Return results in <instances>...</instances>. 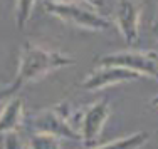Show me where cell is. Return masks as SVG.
<instances>
[{"mask_svg":"<svg viewBox=\"0 0 158 149\" xmlns=\"http://www.w3.org/2000/svg\"><path fill=\"white\" fill-rule=\"evenodd\" d=\"M74 62L76 61L69 55H64L56 50H47L35 45V44L25 42L24 47H22L19 70L14 80L20 85H25L27 82L40 79V77H44L46 74L52 72L56 69L73 65Z\"/></svg>","mask_w":158,"mask_h":149,"instance_id":"1","label":"cell"},{"mask_svg":"<svg viewBox=\"0 0 158 149\" xmlns=\"http://www.w3.org/2000/svg\"><path fill=\"white\" fill-rule=\"evenodd\" d=\"M46 10L51 15L69 22L73 25L89 30H108L111 27V20L99 14V10L93 9V3L82 2H46Z\"/></svg>","mask_w":158,"mask_h":149,"instance_id":"2","label":"cell"},{"mask_svg":"<svg viewBox=\"0 0 158 149\" xmlns=\"http://www.w3.org/2000/svg\"><path fill=\"white\" fill-rule=\"evenodd\" d=\"M101 67H121V69L131 70L138 76H146L158 80V55L153 52H114L98 59Z\"/></svg>","mask_w":158,"mask_h":149,"instance_id":"3","label":"cell"},{"mask_svg":"<svg viewBox=\"0 0 158 149\" xmlns=\"http://www.w3.org/2000/svg\"><path fill=\"white\" fill-rule=\"evenodd\" d=\"M32 126L35 129V134H47V136L57 137V139H79V134L73 126L69 124L66 114L59 107L40 111L32 116Z\"/></svg>","mask_w":158,"mask_h":149,"instance_id":"4","label":"cell"},{"mask_svg":"<svg viewBox=\"0 0 158 149\" xmlns=\"http://www.w3.org/2000/svg\"><path fill=\"white\" fill-rule=\"evenodd\" d=\"M141 76L131 72V70L121 69V67H98L93 70L86 79L82 80V89L86 91H99L103 87L119 82H128V80H138Z\"/></svg>","mask_w":158,"mask_h":149,"instance_id":"5","label":"cell"},{"mask_svg":"<svg viewBox=\"0 0 158 149\" xmlns=\"http://www.w3.org/2000/svg\"><path fill=\"white\" fill-rule=\"evenodd\" d=\"M116 24L123 39L130 45L138 44V24H140V5L136 2H118L116 3Z\"/></svg>","mask_w":158,"mask_h":149,"instance_id":"6","label":"cell"},{"mask_svg":"<svg viewBox=\"0 0 158 149\" xmlns=\"http://www.w3.org/2000/svg\"><path fill=\"white\" fill-rule=\"evenodd\" d=\"M110 102L108 99H101L94 102L82 117V129H81V137L86 143H94L99 137V132L103 129L106 119L110 117Z\"/></svg>","mask_w":158,"mask_h":149,"instance_id":"7","label":"cell"},{"mask_svg":"<svg viewBox=\"0 0 158 149\" xmlns=\"http://www.w3.org/2000/svg\"><path fill=\"white\" fill-rule=\"evenodd\" d=\"M24 112V100L20 97H12L5 102V107L0 112V134L15 132L17 126L22 121Z\"/></svg>","mask_w":158,"mask_h":149,"instance_id":"8","label":"cell"},{"mask_svg":"<svg viewBox=\"0 0 158 149\" xmlns=\"http://www.w3.org/2000/svg\"><path fill=\"white\" fill-rule=\"evenodd\" d=\"M148 139H150L148 132H135L131 136L119 137V139H114L111 143H106L96 149H140L141 146H145Z\"/></svg>","mask_w":158,"mask_h":149,"instance_id":"9","label":"cell"},{"mask_svg":"<svg viewBox=\"0 0 158 149\" xmlns=\"http://www.w3.org/2000/svg\"><path fill=\"white\" fill-rule=\"evenodd\" d=\"M31 149H61L57 137L47 136V134H34L29 141Z\"/></svg>","mask_w":158,"mask_h":149,"instance_id":"10","label":"cell"},{"mask_svg":"<svg viewBox=\"0 0 158 149\" xmlns=\"http://www.w3.org/2000/svg\"><path fill=\"white\" fill-rule=\"evenodd\" d=\"M35 3L34 2H17L15 3V22L19 29H24L27 20L32 15V9Z\"/></svg>","mask_w":158,"mask_h":149,"instance_id":"11","label":"cell"},{"mask_svg":"<svg viewBox=\"0 0 158 149\" xmlns=\"http://www.w3.org/2000/svg\"><path fill=\"white\" fill-rule=\"evenodd\" d=\"M20 89H22V85L19 84V82H15V80H14V82H10L9 85H5V87H2V89H0V104L10 100V99L14 97V94L19 92Z\"/></svg>","mask_w":158,"mask_h":149,"instance_id":"12","label":"cell"},{"mask_svg":"<svg viewBox=\"0 0 158 149\" xmlns=\"http://www.w3.org/2000/svg\"><path fill=\"white\" fill-rule=\"evenodd\" d=\"M5 149H24L22 143L15 132H10L5 136Z\"/></svg>","mask_w":158,"mask_h":149,"instance_id":"13","label":"cell"},{"mask_svg":"<svg viewBox=\"0 0 158 149\" xmlns=\"http://www.w3.org/2000/svg\"><path fill=\"white\" fill-rule=\"evenodd\" d=\"M152 104L153 106H158V96H155V97L152 99Z\"/></svg>","mask_w":158,"mask_h":149,"instance_id":"14","label":"cell"}]
</instances>
